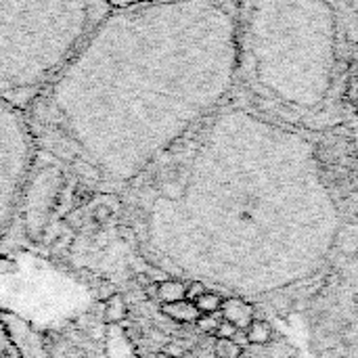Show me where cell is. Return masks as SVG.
Wrapping results in <instances>:
<instances>
[{"label":"cell","instance_id":"6da1fadb","mask_svg":"<svg viewBox=\"0 0 358 358\" xmlns=\"http://www.w3.org/2000/svg\"><path fill=\"white\" fill-rule=\"evenodd\" d=\"M239 80L231 0L111 8L25 111L38 151L128 185L218 111Z\"/></svg>","mask_w":358,"mask_h":358},{"label":"cell","instance_id":"7a4b0ae2","mask_svg":"<svg viewBox=\"0 0 358 358\" xmlns=\"http://www.w3.org/2000/svg\"><path fill=\"white\" fill-rule=\"evenodd\" d=\"M239 78L277 105L308 113L338 71V15L329 0H248L237 13Z\"/></svg>","mask_w":358,"mask_h":358},{"label":"cell","instance_id":"3957f363","mask_svg":"<svg viewBox=\"0 0 358 358\" xmlns=\"http://www.w3.org/2000/svg\"><path fill=\"white\" fill-rule=\"evenodd\" d=\"M109 0H0V99L27 111Z\"/></svg>","mask_w":358,"mask_h":358},{"label":"cell","instance_id":"277c9868","mask_svg":"<svg viewBox=\"0 0 358 358\" xmlns=\"http://www.w3.org/2000/svg\"><path fill=\"white\" fill-rule=\"evenodd\" d=\"M34 134L25 111L0 99V212L19 197L36 155Z\"/></svg>","mask_w":358,"mask_h":358},{"label":"cell","instance_id":"5b68a950","mask_svg":"<svg viewBox=\"0 0 358 358\" xmlns=\"http://www.w3.org/2000/svg\"><path fill=\"white\" fill-rule=\"evenodd\" d=\"M220 313H222V321H229L239 331H245L256 321V308L250 302L241 300V298H229V300H224Z\"/></svg>","mask_w":358,"mask_h":358},{"label":"cell","instance_id":"8992f818","mask_svg":"<svg viewBox=\"0 0 358 358\" xmlns=\"http://www.w3.org/2000/svg\"><path fill=\"white\" fill-rule=\"evenodd\" d=\"M162 313L168 317V319H172V321H176V323H185V325H189V323H195L197 319H199V310H197V306H195V302H191V300H178V302H170V304H162Z\"/></svg>","mask_w":358,"mask_h":358},{"label":"cell","instance_id":"52a82bcc","mask_svg":"<svg viewBox=\"0 0 358 358\" xmlns=\"http://www.w3.org/2000/svg\"><path fill=\"white\" fill-rule=\"evenodd\" d=\"M245 336H248V344L250 346H268L275 338V329L268 321H260L256 319L248 329H245Z\"/></svg>","mask_w":358,"mask_h":358},{"label":"cell","instance_id":"ba28073f","mask_svg":"<svg viewBox=\"0 0 358 358\" xmlns=\"http://www.w3.org/2000/svg\"><path fill=\"white\" fill-rule=\"evenodd\" d=\"M187 294V285L176 281V279H166L157 283V300L162 304H170V302H178L185 300Z\"/></svg>","mask_w":358,"mask_h":358},{"label":"cell","instance_id":"9c48e42d","mask_svg":"<svg viewBox=\"0 0 358 358\" xmlns=\"http://www.w3.org/2000/svg\"><path fill=\"white\" fill-rule=\"evenodd\" d=\"M105 323L107 325H117L126 319L128 315V308H126V302L120 294H111L107 300H105Z\"/></svg>","mask_w":358,"mask_h":358},{"label":"cell","instance_id":"30bf717a","mask_svg":"<svg viewBox=\"0 0 358 358\" xmlns=\"http://www.w3.org/2000/svg\"><path fill=\"white\" fill-rule=\"evenodd\" d=\"M222 302H224L222 296H218L214 292H206L201 298L195 300V306H197L199 315H216V313H220Z\"/></svg>","mask_w":358,"mask_h":358},{"label":"cell","instance_id":"8fae6325","mask_svg":"<svg viewBox=\"0 0 358 358\" xmlns=\"http://www.w3.org/2000/svg\"><path fill=\"white\" fill-rule=\"evenodd\" d=\"M243 346L237 344L235 340H218L214 342V355L216 358H241L243 357Z\"/></svg>","mask_w":358,"mask_h":358},{"label":"cell","instance_id":"7c38bea8","mask_svg":"<svg viewBox=\"0 0 358 358\" xmlns=\"http://www.w3.org/2000/svg\"><path fill=\"white\" fill-rule=\"evenodd\" d=\"M218 319H216V315H199V319L195 321V325H197V329L199 331H203V334H216V329H218Z\"/></svg>","mask_w":358,"mask_h":358},{"label":"cell","instance_id":"4fadbf2b","mask_svg":"<svg viewBox=\"0 0 358 358\" xmlns=\"http://www.w3.org/2000/svg\"><path fill=\"white\" fill-rule=\"evenodd\" d=\"M237 331H239V329H237L235 325H231L229 321H220L214 336H216L218 340H233V338L237 336Z\"/></svg>","mask_w":358,"mask_h":358},{"label":"cell","instance_id":"5bb4252c","mask_svg":"<svg viewBox=\"0 0 358 358\" xmlns=\"http://www.w3.org/2000/svg\"><path fill=\"white\" fill-rule=\"evenodd\" d=\"M206 292H208V289H206V285H203L201 281H191V283L187 285V294H185V298H187V300H191V302H195V300H197V298H201Z\"/></svg>","mask_w":358,"mask_h":358},{"label":"cell","instance_id":"9a60e30c","mask_svg":"<svg viewBox=\"0 0 358 358\" xmlns=\"http://www.w3.org/2000/svg\"><path fill=\"white\" fill-rule=\"evenodd\" d=\"M111 216H113V210L107 208V206H99V208H94V212H92V220H94L96 224H105Z\"/></svg>","mask_w":358,"mask_h":358},{"label":"cell","instance_id":"2e32d148","mask_svg":"<svg viewBox=\"0 0 358 358\" xmlns=\"http://www.w3.org/2000/svg\"><path fill=\"white\" fill-rule=\"evenodd\" d=\"M355 120H357V134H358V73H357V96H355Z\"/></svg>","mask_w":358,"mask_h":358},{"label":"cell","instance_id":"e0dca14e","mask_svg":"<svg viewBox=\"0 0 358 358\" xmlns=\"http://www.w3.org/2000/svg\"><path fill=\"white\" fill-rule=\"evenodd\" d=\"M157 358H176V357H170V355H166V352H162V355H159V357Z\"/></svg>","mask_w":358,"mask_h":358}]
</instances>
